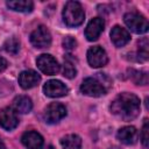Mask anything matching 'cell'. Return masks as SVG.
I'll list each match as a JSON object with an SVG mask.
<instances>
[{
    "label": "cell",
    "instance_id": "obj_18",
    "mask_svg": "<svg viewBox=\"0 0 149 149\" xmlns=\"http://www.w3.org/2000/svg\"><path fill=\"white\" fill-rule=\"evenodd\" d=\"M77 74V69H76V59L71 55H66L64 57V63H63V76L72 79Z\"/></svg>",
    "mask_w": 149,
    "mask_h": 149
},
{
    "label": "cell",
    "instance_id": "obj_5",
    "mask_svg": "<svg viewBox=\"0 0 149 149\" xmlns=\"http://www.w3.org/2000/svg\"><path fill=\"white\" fill-rule=\"evenodd\" d=\"M30 42L35 48H48L51 43V35L47 27L40 26L30 34Z\"/></svg>",
    "mask_w": 149,
    "mask_h": 149
},
{
    "label": "cell",
    "instance_id": "obj_26",
    "mask_svg": "<svg viewBox=\"0 0 149 149\" xmlns=\"http://www.w3.org/2000/svg\"><path fill=\"white\" fill-rule=\"evenodd\" d=\"M0 149H6V147H5V144L2 143V141L0 140Z\"/></svg>",
    "mask_w": 149,
    "mask_h": 149
},
{
    "label": "cell",
    "instance_id": "obj_1",
    "mask_svg": "<svg viewBox=\"0 0 149 149\" xmlns=\"http://www.w3.org/2000/svg\"><path fill=\"white\" fill-rule=\"evenodd\" d=\"M111 112L125 121L133 120L140 113V99L133 93H121L112 101Z\"/></svg>",
    "mask_w": 149,
    "mask_h": 149
},
{
    "label": "cell",
    "instance_id": "obj_10",
    "mask_svg": "<svg viewBox=\"0 0 149 149\" xmlns=\"http://www.w3.org/2000/svg\"><path fill=\"white\" fill-rule=\"evenodd\" d=\"M19 125V118L16 112L9 107H5L0 111V126L6 130H12Z\"/></svg>",
    "mask_w": 149,
    "mask_h": 149
},
{
    "label": "cell",
    "instance_id": "obj_25",
    "mask_svg": "<svg viewBox=\"0 0 149 149\" xmlns=\"http://www.w3.org/2000/svg\"><path fill=\"white\" fill-rule=\"evenodd\" d=\"M7 68V61L3 57H0V72Z\"/></svg>",
    "mask_w": 149,
    "mask_h": 149
},
{
    "label": "cell",
    "instance_id": "obj_20",
    "mask_svg": "<svg viewBox=\"0 0 149 149\" xmlns=\"http://www.w3.org/2000/svg\"><path fill=\"white\" fill-rule=\"evenodd\" d=\"M3 49L6 50V52L12 54V55H16L20 50V42L17 41V38L15 37H10L8 38L5 44H3Z\"/></svg>",
    "mask_w": 149,
    "mask_h": 149
},
{
    "label": "cell",
    "instance_id": "obj_27",
    "mask_svg": "<svg viewBox=\"0 0 149 149\" xmlns=\"http://www.w3.org/2000/svg\"><path fill=\"white\" fill-rule=\"evenodd\" d=\"M44 149H55V148H54L52 146H48V147H47V148H44Z\"/></svg>",
    "mask_w": 149,
    "mask_h": 149
},
{
    "label": "cell",
    "instance_id": "obj_13",
    "mask_svg": "<svg viewBox=\"0 0 149 149\" xmlns=\"http://www.w3.org/2000/svg\"><path fill=\"white\" fill-rule=\"evenodd\" d=\"M111 40L115 47L120 48L126 45L130 41V35L125 28L120 26H114L111 30Z\"/></svg>",
    "mask_w": 149,
    "mask_h": 149
},
{
    "label": "cell",
    "instance_id": "obj_19",
    "mask_svg": "<svg viewBox=\"0 0 149 149\" xmlns=\"http://www.w3.org/2000/svg\"><path fill=\"white\" fill-rule=\"evenodd\" d=\"M61 146L64 149H80L81 139L76 134H69L61 139Z\"/></svg>",
    "mask_w": 149,
    "mask_h": 149
},
{
    "label": "cell",
    "instance_id": "obj_7",
    "mask_svg": "<svg viewBox=\"0 0 149 149\" xmlns=\"http://www.w3.org/2000/svg\"><path fill=\"white\" fill-rule=\"evenodd\" d=\"M87 62L92 68H101L107 64L108 57L101 47L94 45L87 50Z\"/></svg>",
    "mask_w": 149,
    "mask_h": 149
},
{
    "label": "cell",
    "instance_id": "obj_16",
    "mask_svg": "<svg viewBox=\"0 0 149 149\" xmlns=\"http://www.w3.org/2000/svg\"><path fill=\"white\" fill-rule=\"evenodd\" d=\"M6 3L10 9L15 12L29 13L34 8V3L30 0H10V1H7Z\"/></svg>",
    "mask_w": 149,
    "mask_h": 149
},
{
    "label": "cell",
    "instance_id": "obj_6",
    "mask_svg": "<svg viewBox=\"0 0 149 149\" xmlns=\"http://www.w3.org/2000/svg\"><path fill=\"white\" fill-rule=\"evenodd\" d=\"M36 64H37V68L45 74H55L59 71L58 62L56 61V58H54L49 54L40 55L36 59Z\"/></svg>",
    "mask_w": 149,
    "mask_h": 149
},
{
    "label": "cell",
    "instance_id": "obj_22",
    "mask_svg": "<svg viewBox=\"0 0 149 149\" xmlns=\"http://www.w3.org/2000/svg\"><path fill=\"white\" fill-rule=\"evenodd\" d=\"M139 59L147 61L148 59V40L142 38L139 41Z\"/></svg>",
    "mask_w": 149,
    "mask_h": 149
},
{
    "label": "cell",
    "instance_id": "obj_17",
    "mask_svg": "<svg viewBox=\"0 0 149 149\" xmlns=\"http://www.w3.org/2000/svg\"><path fill=\"white\" fill-rule=\"evenodd\" d=\"M14 104V107L16 109V112L19 113H22V114H26V113H29L33 108V102L30 100V98L26 97V95H19L14 99L13 101Z\"/></svg>",
    "mask_w": 149,
    "mask_h": 149
},
{
    "label": "cell",
    "instance_id": "obj_4",
    "mask_svg": "<svg viewBox=\"0 0 149 149\" xmlns=\"http://www.w3.org/2000/svg\"><path fill=\"white\" fill-rule=\"evenodd\" d=\"M123 21H125L126 26L135 34H144L149 29L147 19L143 15L139 14L137 12L126 13L123 16Z\"/></svg>",
    "mask_w": 149,
    "mask_h": 149
},
{
    "label": "cell",
    "instance_id": "obj_21",
    "mask_svg": "<svg viewBox=\"0 0 149 149\" xmlns=\"http://www.w3.org/2000/svg\"><path fill=\"white\" fill-rule=\"evenodd\" d=\"M130 73H132L130 74V78L137 85H147L148 84V74H147V72L130 70Z\"/></svg>",
    "mask_w": 149,
    "mask_h": 149
},
{
    "label": "cell",
    "instance_id": "obj_3",
    "mask_svg": "<svg viewBox=\"0 0 149 149\" xmlns=\"http://www.w3.org/2000/svg\"><path fill=\"white\" fill-rule=\"evenodd\" d=\"M99 78H86L83 80L80 85V91L81 93L90 95V97H100L102 94H106L107 92V86L106 84L101 80V73H98Z\"/></svg>",
    "mask_w": 149,
    "mask_h": 149
},
{
    "label": "cell",
    "instance_id": "obj_11",
    "mask_svg": "<svg viewBox=\"0 0 149 149\" xmlns=\"http://www.w3.org/2000/svg\"><path fill=\"white\" fill-rule=\"evenodd\" d=\"M105 28V21L102 17H94L92 19L86 29H85V36L88 41H95L98 40V37L100 36V34L102 33Z\"/></svg>",
    "mask_w": 149,
    "mask_h": 149
},
{
    "label": "cell",
    "instance_id": "obj_14",
    "mask_svg": "<svg viewBox=\"0 0 149 149\" xmlns=\"http://www.w3.org/2000/svg\"><path fill=\"white\" fill-rule=\"evenodd\" d=\"M116 137L119 141H121L125 144H134L139 139V133L135 127L126 126L118 130Z\"/></svg>",
    "mask_w": 149,
    "mask_h": 149
},
{
    "label": "cell",
    "instance_id": "obj_9",
    "mask_svg": "<svg viewBox=\"0 0 149 149\" xmlns=\"http://www.w3.org/2000/svg\"><path fill=\"white\" fill-rule=\"evenodd\" d=\"M68 91L69 90L65 86V84H63L61 80H56V79L48 80L43 86L44 94L50 98H59V97L66 95Z\"/></svg>",
    "mask_w": 149,
    "mask_h": 149
},
{
    "label": "cell",
    "instance_id": "obj_15",
    "mask_svg": "<svg viewBox=\"0 0 149 149\" xmlns=\"http://www.w3.org/2000/svg\"><path fill=\"white\" fill-rule=\"evenodd\" d=\"M21 141L27 149H40L43 144V137L41 136V134L34 130L26 132L22 135Z\"/></svg>",
    "mask_w": 149,
    "mask_h": 149
},
{
    "label": "cell",
    "instance_id": "obj_28",
    "mask_svg": "<svg viewBox=\"0 0 149 149\" xmlns=\"http://www.w3.org/2000/svg\"><path fill=\"white\" fill-rule=\"evenodd\" d=\"M111 149H119V148H118V147H112Z\"/></svg>",
    "mask_w": 149,
    "mask_h": 149
},
{
    "label": "cell",
    "instance_id": "obj_12",
    "mask_svg": "<svg viewBox=\"0 0 149 149\" xmlns=\"http://www.w3.org/2000/svg\"><path fill=\"white\" fill-rule=\"evenodd\" d=\"M41 80L40 74L34 70H26L19 74V84L22 88H31L36 86Z\"/></svg>",
    "mask_w": 149,
    "mask_h": 149
},
{
    "label": "cell",
    "instance_id": "obj_24",
    "mask_svg": "<svg viewBox=\"0 0 149 149\" xmlns=\"http://www.w3.org/2000/svg\"><path fill=\"white\" fill-rule=\"evenodd\" d=\"M76 45H77V42H76V40H74L73 37H71V36H66V37L63 40V47H64V49H66V50H72V49L76 48Z\"/></svg>",
    "mask_w": 149,
    "mask_h": 149
},
{
    "label": "cell",
    "instance_id": "obj_8",
    "mask_svg": "<svg viewBox=\"0 0 149 149\" xmlns=\"http://www.w3.org/2000/svg\"><path fill=\"white\" fill-rule=\"evenodd\" d=\"M66 115V108L59 102H51L44 109V120L48 123H55Z\"/></svg>",
    "mask_w": 149,
    "mask_h": 149
},
{
    "label": "cell",
    "instance_id": "obj_2",
    "mask_svg": "<svg viewBox=\"0 0 149 149\" xmlns=\"http://www.w3.org/2000/svg\"><path fill=\"white\" fill-rule=\"evenodd\" d=\"M85 13L78 1H68L63 9V21L68 27H78L84 22Z\"/></svg>",
    "mask_w": 149,
    "mask_h": 149
},
{
    "label": "cell",
    "instance_id": "obj_23",
    "mask_svg": "<svg viewBox=\"0 0 149 149\" xmlns=\"http://www.w3.org/2000/svg\"><path fill=\"white\" fill-rule=\"evenodd\" d=\"M141 141L142 144L147 148L149 144V127H148V119H144V123H143V128L141 132Z\"/></svg>",
    "mask_w": 149,
    "mask_h": 149
}]
</instances>
